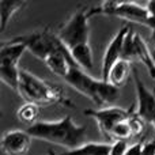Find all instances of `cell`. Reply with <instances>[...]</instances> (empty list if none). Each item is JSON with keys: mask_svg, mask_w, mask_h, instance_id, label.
Instances as JSON below:
<instances>
[{"mask_svg": "<svg viewBox=\"0 0 155 155\" xmlns=\"http://www.w3.org/2000/svg\"><path fill=\"white\" fill-rule=\"evenodd\" d=\"M26 132L33 139H41L74 150L84 144L87 128L84 125H76L71 116H65L59 121H38L27 127Z\"/></svg>", "mask_w": 155, "mask_h": 155, "instance_id": "obj_1", "label": "cell"}, {"mask_svg": "<svg viewBox=\"0 0 155 155\" xmlns=\"http://www.w3.org/2000/svg\"><path fill=\"white\" fill-rule=\"evenodd\" d=\"M16 93L26 102L35 104L38 106L52 104H63L67 106H72V104L67 99L64 91L59 84L40 79L38 76L33 75L31 72L23 68H21L19 86Z\"/></svg>", "mask_w": 155, "mask_h": 155, "instance_id": "obj_2", "label": "cell"}, {"mask_svg": "<svg viewBox=\"0 0 155 155\" xmlns=\"http://www.w3.org/2000/svg\"><path fill=\"white\" fill-rule=\"evenodd\" d=\"M64 80L76 91L90 98L98 106H112V104L118 98L120 88H116L105 80L94 79L84 72L82 68L72 67L64 78Z\"/></svg>", "mask_w": 155, "mask_h": 155, "instance_id": "obj_3", "label": "cell"}, {"mask_svg": "<svg viewBox=\"0 0 155 155\" xmlns=\"http://www.w3.org/2000/svg\"><path fill=\"white\" fill-rule=\"evenodd\" d=\"M11 41L23 44L27 51H30L35 57L41 59L42 61L48 56H51L52 53H56V52H70L67 46L61 42L57 33H53L48 27L19 35V37L12 38Z\"/></svg>", "mask_w": 155, "mask_h": 155, "instance_id": "obj_4", "label": "cell"}, {"mask_svg": "<svg viewBox=\"0 0 155 155\" xmlns=\"http://www.w3.org/2000/svg\"><path fill=\"white\" fill-rule=\"evenodd\" d=\"M88 19H90V8L79 10L60 27L59 38L61 42L72 53L80 48L88 46Z\"/></svg>", "mask_w": 155, "mask_h": 155, "instance_id": "obj_5", "label": "cell"}, {"mask_svg": "<svg viewBox=\"0 0 155 155\" xmlns=\"http://www.w3.org/2000/svg\"><path fill=\"white\" fill-rule=\"evenodd\" d=\"M95 14H104V15H114L120 16L123 19H127L129 22L144 25L150 19L146 5H140L137 3L131 2H105L98 7L90 8V16Z\"/></svg>", "mask_w": 155, "mask_h": 155, "instance_id": "obj_6", "label": "cell"}, {"mask_svg": "<svg viewBox=\"0 0 155 155\" xmlns=\"http://www.w3.org/2000/svg\"><path fill=\"white\" fill-rule=\"evenodd\" d=\"M84 114L91 117L93 120H95L101 134L107 140H110V134H112L113 128L117 124L129 120L131 110H127L124 107H118V106H106L102 107V109L84 110Z\"/></svg>", "mask_w": 155, "mask_h": 155, "instance_id": "obj_7", "label": "cell"}, {"mask_svg": "<svg viewBox=\"0 0 155 155\" xmlns=\"http://www.w3.org/2000/svg\"><path fill=\"white\" fill-rule=\"evenodd\" d=\"M129 29L131 27L128 25L123 26L116 35L112 38V41L109 42L106 51H105L104 59H102V80L107 82V78H109V72L113 68V65L117 61H120L121 57H123V48H124V41L125 37L128 34Z\"/></svg>", "mask_w": 155, "mask_h": 155, "instance_id": "obj_8", "label": "cell"}, {"mask_svg": "<svg viewBox=\"0 0 155 155\" xmlns=\"http://www.w3.org/2000/svg\"><path fill=\"white\" fill-rule=\"evenodd\" d=\"M31 139L26 131H8L3 135L2 150L5 155H26L31 147Z\"/></svg>", "mask_w": 155, "mask_h": 155, "instance_id": "obj_9", "label": "cell"}, {"mask_svg": "<svg viewBox=\"0 0 155 155\" xmlns=\"http://www.w3.org/2000/svg\"><path fill=\"white\" fill-rule=\"evenodd\" d=\"M26 46L23 44L14 42V41H4L0 48V64H12L19 65V60L26 52Z\"/></svg>", "mask_w": 155, "mask_h": 155, "instance_id": "obj_10", "label": "cell"}, {"mask_svg": "<svg viewBox=\"0 0 155 155\" xmlns=\"http://www.w3.org/2000/svg\"><path fill=\"white\" fill-rule=\"evenodd\" d=\"M135 59L139 60L146 68L148 74L155 79V60L153 56V52L148 49L147 44L144 42L142 37L137 33H135Z\"/></svg>", "mask_w": 155, "mask_h": 155, "instance_id": "obj_11", "label": "cell"}, {"mask_svg": "<svg viewBox=\"0 0 155 155\" xmlns=\"http://www.w3.org/2000/svg\"><path fill=\"white\" fill-rule=\"evenodd\" d=\"M131 61H127V60L121 59L120 61H117L113 68L109 72V78H107V83H110L112 86H114L116 88L123 87L127 83V80L129 79L131 75Z\"/></svg>", "mask_w": 155, "mask_h": 155, "instance_id": "obj_12", "label": "cell"}, {"mask_svg": "<svg viewBox=\"0 0 155 155\" xmlns=\"http://www.w3.org/2000/svg\"><path fill=\"white\" fill-rule=\"evenodd\" d=\"M25 5H26V2H22V0H2L0 2V30L2 31H4L11 18Z\"/></svg>", "mask_w": 155, "mask_h": 155, "instance_id": "obj_13", "label": "cell"}, {"mask_svg": "<svg viewBox=\"0 0 155 155\" xmlns=\"http://www.w3.org/2000/svg\"><path fill=\"white\" fill-rule=\"evenodd\" d=\"M109 143H84L74 150H67L61 155H110Z\"/></svg>", "mask_w": 155, "mask_h": 155, "instance_id": "obj_14", "label": "cell"}, {"mask_svg": "<svg viewBox=\"0 0 155 155\" xmlns=\"http://www.w3.org/2000/svg\"><path fill=\"white\" fill-rule=\"evenodd\" d=\"M19 74H21V68H19V65L0 64V79H2L8 87L12 88V90H15V91H18Z\"/></svg>", "mask_w": 155, "mask_h": 155, "instance_id": "obj_15", "label": "cell"}, {"mask_svg": "<svg viewBox=\"0 0 155 155\" xmlns=\"http://www.w3.org/2000/svg\"><path fill=\"white\" fill-rule=\"evenodd\" d=\"M16 117L19 121L26 123L30 125L38 123L37 118L40 117V106L35 104H30V102H25L16 112Z\"/></svg>", "mask_w": 155, "mask_h": 155, "instance_id": "obj_16", "label": "cell"}, {"mask_svg": "<svg viewBox=\"0 0 155 155\" xmlns=\"http://www.w3.org/2000/svg\"><path fill=\"white\" fill-rule=\"evenodd\" d=\"M131 136H134V135H132V129L129 127L128 120H127V121L117 124L113 128L112 134H110V142L114 143V142H118V140H125L127 142Z\"/></svg>", "mask_w": 155, "mask_h": 155, "instance_id": "obj_17", "label": "cell"}, {"mask_svg": "<svg viewBox=\"0 0 155 155\" xmlns=\"http://www.w3.org/2000/svg\"><path fill=\"white\" fill-rule=\"evenodd\" d=\"M135 33L132 30V27L129 29L128 34L125 37V41H124V48H123V60H127V61H132L135 60Z\"/></svg>", "mask_w": 155, "mask_h": 155, "instance_id": "obj_18", "label": "cell"}, {"mask_svg": "<svg viewBox=\"0 0 155 155\" xmlns=\"http://www.w3.org/2000/svg\"><path fill=\"white\" fill-rule=\"evenodd\" d=\"M128 123H129V127H131V129H132V135H139V134H142L143 132V129H144V123L146 121H143L140 117H137L136 114H132L131 113V117H129V120H128Z\"/></svg>", "mask_w": 155, "mask_h": 155, "instance_id": "obj_19", "label": "cell"}, {"mask_svg": "<svg viewBox=\"0 0 155 155\" xmlns=\"http://www.w3.org/2000/svg\"><path fill=\"white\" fill-rule=\"evenodd\" d=\"M128 143L125 140H118V142L112 143V148H110V155H125L128 150Z\"/></svg>", "mask_w": 155, "mask_h": 155, "instance_id": "obj_20", "label": "cell"}, {"mask_svg": "<svg viewBox=\"0 0 155 155\" xmlns=\"http://www.w3.org/2000/svg\"><path fill=\"white\" fill-rule=\"evenodd\" d=\"M142 155H155V140L143 143Z\"/></svg>", "mask_w": 155, "mask_h": 155, "instance_id": "obj_21", "label": "cell"}, {"mask_svg": "<svg viewBox=\"0 0 155 155\" xmlns=\"http://www.w3.org/2000/svg\"><path fill=\"white\" fill-rule=\"evenodd\" d=\"M142 147H143V143H135V144H131L127 150L125 155H142Z\"/></svg>", "mask_w": 155, "mask_h": 155, "instance_id": "obj_22", "label": "cell"}, {"mask_svg": "<svg viewBox=\"0 0 155 155\" xmlns=\"http://www.w3.org/2000/svg\"><path fill=\"white\" fill-rule=\"evenodd\" d=\"M146 8H147L150 16L155 18V0H151V2H148L147 4H146Z\"/></svg>", "mask_w": 155, "mask_h": 155, "instance_id": "obj_23", "label": "cell"}, {"mask_svg": "<svg viewBox=\"0 0 155 155\" xmlns=\"http://www.w3.org/2000/svg\"><path fill=\"white\" fill-rule=\"evenodd\" d=\"M148 123L153 124V127H154V129H155V110H154L153 114H151V117H150V120H148ZM154 140H155V139H154Z\"/></svg>", "mask_w": 155, "mask_h": 155, "instance_id": "obj_24", "label": "cell"}, {"mask_svg": "<svg viewBox=\"0 0 155 155\" xmlns=\"http://www.w3.org/2000/svg\"><path fill=\"white\" fill-rule=\"evenodd\" d=\"M154 38H155V35H154ZM153 56H154V60H155V46H154V51H153Z\"/></svg>", "mask_w": 155, "mask_h": 155, "instance_id": "obj_25", "label": "cell"}]
</instances>
